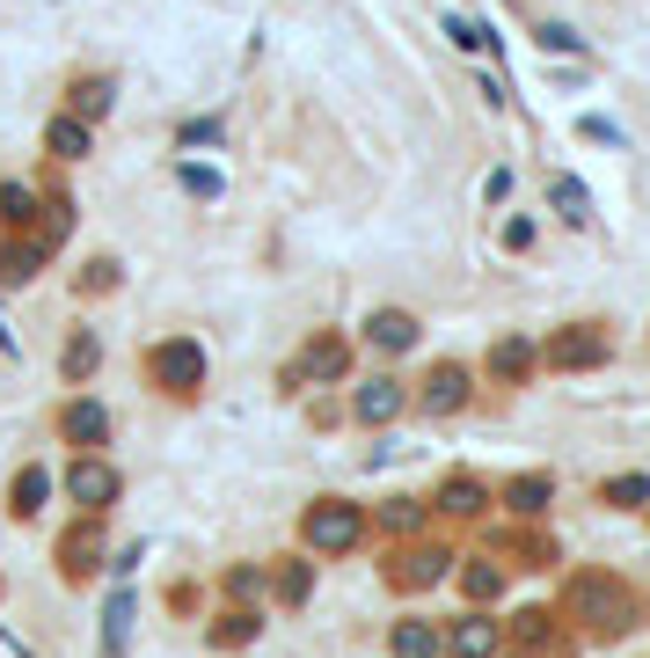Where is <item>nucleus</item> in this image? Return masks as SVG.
<instances>
[{"label":"nucleus","instance_id":"nucleus-1","mask_svg":"<svg viewBox=\"0 0 650 658\" xmlns=\"http://www.w3.org/2000/svg\"><path fill=\"white\" fill-rule=\"evenodd\" d=\"M300 535H308V549L337 557V549H351V541L365 535V519H359V505H344V498H322V505H308Z\"/></svg>","mask_w":650,"mask_h":658},{"label":"nucleus","instance_id":"nucleus-2","mask_svg":"<svg viewBox=\"0 0 650 658\" xmlns=\"http://www.w3.org/2000/svg\"><path fill=\"white\" fill-rule=\"evenodd\" d=\"M570 608H578L585 622H592V630H606V636L636 622V608H628V585H622V578H578Z\"/></svg>","mask_w":650,"mask_h":658},{"label":"nucleus","instance_id":"nucleus-3","mask_svg":"<svg viewBox=\"0 0 650 658\" xmlns=\"http://www.w3.org/2000/svg\"><path fill=\"white\" fill-rule=\"evenodd\" d=\"M541 359L555 366V373H585V366L606 359V330H592V322H570L563 337H549V351Z\"/></svg>","mask_w":650,"mask_h":658},{"label":"nucleus","instance_id":"nucleus-4","mask_svg":"<svg viewBox=\"0 0 650 658\" xmlns=\"http://www.w3.org/2000/svg\"><path fill=\"white\" fill-rule=\"evenodd\" d=\"M67 490H73V505H110L118 498V468H103V462H73L67 468Z\"/></svg>","mask_w":650,"mask_h":658},{"label":"nucleus","instance_id":"nucleus-5","mask_svg":"<svg viewBox=\"0 0 650 658\" xmlns=\"http://www.w3.org/2000/svg\"><path fill=\"white\" fill-rule=\"evenodd\" d=\"M154 373H161L169 388H197V381H205V351H197V344H161V351H154Z\"/></svg>","mask_w":650,"mask_h":658},{"label":"nucleus","instance_id":"nucleus-6","mask_svg":"<svg viewBox=\"0 0 650 658\" xmlns=\"http://www.w3.org/2000/svg\"><path fill=\"white\" fill-rule=\"evenodd\" d=\"M446 644H454V658H497V644H505V636H497V622H482V614H460Z\"/></svg>","mask_w":650,"mask_h":658},{"label":"nucleus","instance_id":"nucleus-7","mask_svg":"<svg viewBox=\"0 0 650 658\" xmlns=\"http://www.w3.org/2000/svg\"><path fill=\"white\" fill-rule=\"evenodd\" d=\"M460 403H468V373H460V366H438L432 381H424V410H432V417H454Z\"/></svg>","mask_w":650,"mask_h":658},{"label":"nucleus","instance_id":"nucleus-8","mask_svg":"<svg viewBox=\"0 0 650 658\" xmlns=\"http://www.w3.org/2000/svg\"><path fill=\"white\" fill-rule=\"evenodd\" d=\"M124 644H132V593H110V608H103V658H124Z\"/></svg>","mask_w":650,"mask_h":658},{"label":"nucleus","instance_id":"nucleus-9","mask_svg":"<svg viewBox=\"0 0 650 658\" xmlns=\"http://www.w3.org/2000/svg\"><path fill=\"white\" fill-rule=\"evenodd\" d=\"M365 337L381 344V351H410V344H417V315H402V308H381V315L365 322Z\"/></svg>","mask_w":650,"mask_h":658},{"label":"nucleus","instance_id":"nucleus-10","mask_svg":"<svg viewBox=\"0 0 650 658\" xmlns=\"http://www.w3.org/2000/svg\"><path fill=\"white\" fill-rule=\"evenodd\" d=\"M351 410H359L365 424H387V417L402 410V388H395V381H365V388H359V403H351Z\"/></svg>","mask_w":650,"mask_h":658},{"label":"nucleus","instance_id":"nucleus-11","mask_svg":"<svg viewBox=\"0 0 650 658\" xmlns=\"http://www.w3.org/2000/svg\"><path fill=\"white\" fill-rule=\"evenodd\" d=\"M67 439H73V446H103V439H110L103 403H73V410H67Z\"/></svg>","mask_w":650,"mask_h":658},{"label":"nucleus","instance_id":"nucleus-12","mask_svg":"<svg viewBox=\"0 0 650 658\" xmlns=\"http://www.w3.org/2000/svg\"><path fill=\"white\" fill-rule=\"evenodd\" d=\"M446 563H454L446 549H417V557L395 563V585H438V578H446Z\"/></svg>","mask_w":650,"mask_h":658},{"label":"nucleus","instance_id":"nucleus-13","mask_svg":"<svg viewBox=\"0 0 650 658\" xmlns=\"http://www.w3.org/2000/svg\"><path fill=\"white\" fill-rule=\"evenodd\" d=\"M446 644H438L432 622H395V658H438Z\"/></svg>","mask_w":650,"mask_h":658},{"label":"nucleus","instance_id":"nucleus-14","mask_svg":"<svg viewBox=\"0 0 650 658\" xmlns=\"http://www.w3.org/2000/svg\"><path fill=\"white\" fill-rule=\"evenodd\" d=\"M300 373H308V381H337V373H344V344H337V337L308 344V359H300Z\"/></svg>","mask_w":650,"mask_h":658},{"label":"nucleus","instance_id":"nucleus-15","mask_svg":"<svg viewBox=\"0 0 650 658\" xmlns=\"http://www.w3.org/2000/svg\"><path fill=\"white\" fill-rule=\"evenodd\" d=\"M549 498H555L549 476H519V483L505 490V505H511V512H549Z\"/></svg>","mask_w":650,"mask_h":658},{"label":"nucleus","instance_id":"nucleus-16","mask_svg":"<svg viewBox=\"0 0 650 658\" xmlns=\"http://www.w3.org/2000/svg\"><path fill=\"white\" fill-rule=\"evenodd\" d=\"M37 264H45V242H15L8 256H0V278L23 286V278H37Z\"/></svg>","mask_w":650,"mask_h":658},{"label":"nucleus","instance_id":"nucleus-17","mask_svg":"<svg viewBox=\"0 0 650 658\" xmlns=\"http://www.w3.org/2000/svg\"><path fill=\"white\" fill-rule=\"evenodd\" d=\"M549 198L563 205V219H592V191H585L578 176H555V183H549Z\"/></svg>","mask_w":650,"mask_h":658},{"label":"nucleus","instance_id":"nucleus-18","mask_svg":"<svg viewBox=\"0 0 650 658\" xmlns=\"http://www.w3.org/2000/svg\"><path fill=\"white\" fill-rule=\"evenodd\" d=\"M527 366H533V344H519V337H505L497 351H490V373H497V381H519Z\"/></svg>","mask_w":650,"mask_h":658},{"label":"nucleus","instance_id":"nucleus-19","mask_svg":"<svg viewBox=\"0 0 650 658\" xmlns=\"http://www.w3.org/2000/svg\"><path fill=\"white\" fill-rule=\"evenodd\" d=\"M45 140H51V154H88V124L81 118H51Z\"/></svg>","mask_w":650,"mask_h":658},{"label":"nucleus","instance_id":"nucleus-20","mask_svg":"<svg viewBox=\"0 0 650 658\" xmlns=\"http://www.w3.org/2000/svg\"><path fill=\"white\" fill-rule=\"evenodd\" d=\"M45 490H51L45 468H23V476H15V512H37L45 505Z\"/></svg>","mask_w":650,"mask_h":658},{"label":"nucleus","instance_id":"nucleus-21","mask_svg":"<svg viewBox=\"0 0 650 658\" xmlns=\"http://www.w3.org/2000/svg\"><path fill=\"white\" fill-rule=\"evenodd\" d=\"M438 505H446V512H482V483H468V476H454V483L438 490Z\"/></svg>","mask_w":650,"mask_h":658},{"label":"nucleus","instance_id":"nucleus-22","mask_svg":"<svg viewBox=\"0 0 650 658\" xmlns=\"http://www.w3.org/2000/svg\"><path fill=\"white\" fill-rule=\"evenodd\" d=\"M600 498H606V505H643V498H650V476H614Z\"/></svg>","mask_w":650,"mask_h":658},{"label":"nucleus","instance_id":"nucleus-23","mask_svg":"<svg viewBox=\"0 0 650 658\" xmlns=\"http://www.w3.org/2000/svg\"><path fill=\"white\" fill-rule=\"evenodd\" d=\"M446 37H454L460 51H482V45H497V37H490L482 23H460V15H446Z\"/></svg>","mask_w":650,"mask_h":658},{"label":"nucleus","instance_id":"nucleus-24","mask_svg":"<svg viewBox=\"0 0 650 658\" xmlns=\"http://www.w3.org/2000/svg\"><path fill=\"white\" fill-rule=\"evenodd\" d=\"M73 103H81V118H103V110H110V81H81Z\"/></svg>","mask_w":650,"mask_h":658},{"label":"nucleus","instance_id":"nucleus-25","mask_svg":"<svg viewBox=\"0 0 650 658\" xmlns=\"http://www.w3.org/2000/svg\"><path fill=\"white\" fill-rule=\"evenodd\" d=\"M541 45H549V51H585V37L570 23H541Z\"/></svg>","mask_w":650,"mask_h":658},{"label":"nucleus","instance_id":"nucleus-26","mask_svg":"<svg viewBox=\"0 0 650 658\" xmlns=\"http://www.w3.org/2000/svg\"><path fill=\"white\" fill-rule=\"evenodd\" d=\"M468 593H476V600H497V593H505V578H497L490 563H476V571H468Z\"/></svg>","mask_w":650,"mask_h":658},{"label":"nucleus","instance_id":"nucleus-27","mask_svg":"<svg viewBox=\"0 0 650 658\" xmlns=\"http://www.w3.org/2000/svg\"><path fill=\"white\" fill-rule=\"evenodd\" d=\"M0 219H29V191L23 183H0Z\"/></svg>","mask_w":650,"mask_h":658},{"label":"nucleus","instance_id":"nucleus-28","mask_svg":"<svg viewBox=\"0 0 650 658\" xmlns=\"http://www.w3.org/2000/svg\"><path fill=\"white\" fill-rule=\"evenodd\" d=\"M249 636H256V614H227L219 622V644H249Z\"/></svg>","mask_w":650,"mask_h":658},{"label":"nucleus","instance_id":"nucleus-29","mask_svg":"<svg viewBox=\"0 0 650 658\" xmlns=\"http://www.w3.org/2000/svg\"><path fill=\"white\" fill-rule=\"evenodd\" d=\"M578 132H585V140H606V146H622V124H614V118H578Z\"/></svg>","mask_w":650,"mask_h":658},{"label":"nucleus","instance_id":"nucleus-30","mask_svg":"<svg viewBox=\"0 0 650 658\" xmlns=\"http://www.w3.org/2000/svg\"><path fill=\"white\" fill-rule=\"evenodd\" d=\"M278 593H286V600H308V563H292V571H278Z\"/></svg>","mask_w":650,"mask_h":658},{"label":"nucleus","instance_id":"nucleus-31","mask_svg":"<svg viewBox=\"0 0 650 658\" xmlns=\"http://www.w3.org/2000/svg\"><path fill=\"white\" fill-rule=\"evenodd\" d=\"M96 366V337H73V351H67V373H88Z\"/></svg>","mask_w":650,"mask_h":658},{"label":"nucleus","instance_id":"nucleus-32","mask_svg":"<svg viewBox=\"0 0 650 658\" xmlns=\"http://www.w3.org/2000/svg\"><path fill=\"white\" fill-rule=\"evenodd\" d=\"M183 183H191L197 198H219V176H213V169H197V161H191V169H183Z\"/></svg>","mask_w":650,"mask_h":658}]
</instances>
